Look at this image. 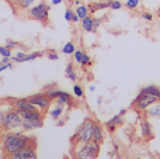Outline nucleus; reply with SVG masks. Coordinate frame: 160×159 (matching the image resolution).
Wrapping results in <instances>:
<instances>
[{
  "instance_id": "obj_26",
  "label": "nucleus",
  "mask_w": 160,
  "mask_h": 159,
  "mask_svg": "<svg viewBox=\"0 0 160 159\" xmlns=\"http://www.w3.org/2000/svg\"><path fill=\"white\" fill-rule=\"evenodd\" d=\"M73 95H75L76 97L79 99V100L84 99V90H83V86H82V85L75 83V86H73Z\"/></svg>"
},
{
  "instance_id": "obj_21",
  "label": "nucleus",
  "mask_w": 160,
  "mask_h": 159,
  "mask_svg": "<svg viewBox=\"0 0 160 159\" xmlns=\"http://www.w3.org/2000/svg\"><path fill=\"white\" fill-rule=\"evenodd\" d=\"M65 76H66L69 80H72V82L78 80V72H76L75 65H73V64H68L66 65V69H65Z\"/></svg>"
},
{
  "instance_id": "obj_5",
  "label": "nucleus",
  "mask_w": 160,
  "mask_h": 159,
  "mask_svg": "<svg viewBox=\"0 0 160 159\" xmlns=\"http://www.w3.org/2000/svg\"><path fill=\"white\" fill-rule=\"evenodd\" d=\"M49 10H51L49 4H47L45 2H39L28 8L27 17L30 20H35V21H39L41 24L48 25V23H49Z\"/></svg>"
},
{
  "instance_id": "obj_8",
  "label": "nucleus",
  "mask_w": 160,
  "mask_h": 159,
  "mask_svg": "<svg viewBox=\"0 0 160 159\" xmlns=\"http://www.w3.org/2000/svg\"><path fill=\"white\" fill-rule=\"evenodd\" d=\"M27 99L30 100L31 104H34V106L37 107V109L42 110V113H47L48 110L51 109V104H52V100H51V99L42 92L28 96Z\"/></svg>"
},
{
  "instance_id": "obj_10",
  "label": "nucleus",
  "mask_w": 160,
  "mask_h": 159,
  "mask_svg": "<svg viewBox=\"0 0 160 159\" xmlns=\"http://www.w3.org/2000/svg\"><path fill=\"white\" fill-rule=\"evenodd\" d=\"M7 101L11 104L14 110H17L18 113L22 111H34V110H38L34 104L30 103L27 97H7Z\"/></svg>"
},
{
  "instance_id": "obj_15",
  "label": "nucleus",
  "mask_w": 160,
  "mask_h": 159,
  "mask_svg": "<svg viewBox=\"0 0 160 159\" xmlns=\"http://www.w3.org/2000/svg\"><path fill=\"white\" fill-rule=\"evenodd\" d=\"M141 134L145 140H152L153 138V131H152V126L146 118H142L141 120Z\"/></svg>"
},
{
  "instance_id": "obj_3",
  "label": "nucleus",
  "mask_w": 160,
  "mask_h": 159,
  "mask_svg": "<svg viewBox=\"0 0 160 159\" xmlns=\"http://www.w3.org/2000/svg\"><path fill=\"white\" fill-rule=\"evenodd\" d=\"M22 120L21 128L25 132H30L32 130H38L44 126V117L45 113L39 111V110H34V111H22L20 113Z\"/></svg>"
},
{
  "instance_id": "obj_41",
  "label": "nucleus",
  "mask_w": 160,
  "mask_h": 159,
  "mask_svg": "<svg viewBox=\"0 0 160 159\" xmlns=\"http://www.w3.org/2000/svg\"><path fill=\"white\" fill-rule=\"evenodd\" d=\"M8 2H10L11 4H13L14 7H16V4H17V3H18V0H8Z\"/></svg>"
},
{
  "instance_id": "obj_23",
  "label": "nucleus",
  "mask_w": 160,
  "mask_h": 159,
  "mask_svg": "<svg viewBox=\"0 0 160 159\" xmlns=\"http://www.w3.org/2000/svg\"><path fill=\"white\" fill-rule=\"evenodd\" d=\"M35 2L37 0H18V3L16 4V7L18 8V10H21V11H27Z\"/></svg>"
},
{
  "instance_id": "obj_20",
  "label": "nucleus",
  "mask_w": 160,
  "mask_h": 159,
  "mask_svg": "<svg viewBox=\"0 0 160 159\" xmlns=\"http://www.w3.org/2000/svg\"><path fill=\"white\" fill-rule=\"evenodd\" d=\"M63 107H65V106H59V104H55L52 109L48 110V111H49L51 118H52V120H56V121H58L59 118L62 117V114L65 113V109H63Z\"/></svg>"
},
{
  "instance_id": "obj_37",
  "label": "nucleus",
  "mask_w": 160,
  "mask_h": 159,
  "mask_svg": "<svg viewBox=\"0 0 160 159\" xmlns=\"http://www.w3.org/2000/svg\"><path fill=\"white\" fill-rule=\"evenodd\" d=\"M62 2H63V0H52V4H55V6L56 4H61Z\"/></svg>"
},
{
  "instance_id": "obj_34",
  "label": "nucleus",
  "mask_w": 160,
  "mask_h": 159,
  "mask_svg": "<svg viewBox=\"0 0 160 159\" xmlns=\"http://www.w3.org/2000/svg\"><path fill=\"white\" fill-rule=\"evenodd\" d=\"M141 17L143 20H146V21H153V16L150 13H148V11H143V13L141 14Z\"/></svg>"
},
{
  "instance_id": "obj_36",
  "label": "nucleus",
  "mask_w": 160,
  "mask_h": 159,
  "mask_svg": "<svg viewBox=\"0 0 160 159\" xmlns=\"http://www.w3.org/2000/svg\"><path fill=\"white\" fill-rule=\"evenodd\" d=\"M79 20H80V18H79V17H78V14H76V13H75V16H73V20H72V23H78V21H79Z\"/></svg>"
},
{
  "instance_id": "obj_40",
  "label": "nucleus",
  "mask_w": 160,
  "mask_h": 159,
  "mask_svg": "<svg viewBox=\"0 0 160 159\" xmlns=\"http://www.w3.org/2000/svg\"><path fill=\"white\" fill-rule=\"evenodd\" d=\"M2 158H4V152H3V148H2V145H0V159Z\"/></svg>"
},
{
  "instance_id": "obj_35",
  "label": "nucleus",
  "mask_w": 160,
  "mask_h": 159,
  "mask_svg": "<svg viewBox=\"0 0 160 159\" xmlns=\"http://www.w3.org/2000/svg\"><path fill=\"white\" fill-rule=\"evenodd\" d=\"M101 23H102L101 18H96V17H94V31H97V28L101 25Z\"/></svg>"
},
{
  "instance_id": "obj_32",
  "label": "nucleus",
  "mask_w": 160,
  "mask_h": 159,
  "mask_svg": "<svg viewBox=\"0 0 160 159\" xmlns=\"http://www.w3.org/2000/svg\"><path fill=\"white\" fill-rule=\"evenodd\" d=\"M47 58L49 59V61H58L59 55H58V52H55V51H49V52H47Z\"/></svg>"
},
{
  "instance_id": "obj_1",
  "label": "nucleus",
  "mask_w": 160,
  "mask_h": 159,
  "mask_svg": "<svg viewBox=\"0 0 160 159\" xmlns=\"http://www.w3.org/2000/svg\"><path fill=\"white\" fill-rule=\"evenodd\" d=\"M37 141L34 137L30 135H25L22 132H10L3 135L2 138V148L4 152V156L14 154V152L21 151L22 148H25L27 145H30L31 142Z\"/></svg>"
},
{
  "instance_id": "obj_12",
  "label": "nucleus",
  "mask_w": 160,
  "mask_h": 159,
  "mask_svg": "<svg viewBox=\"0 0 160 159\" xmlns=\"http://www.w3.org/2000/svg\"><path fill=\"white\" fill-rule=\"evenodd\" d=\"M73 58H75L76 64H79L80 66H83V68L90 66V65L93 64L90 55H88V54H86L84 51H82V49H76L75 54H73Z\"/></svg>"
},
{
  "instance_id": "obj_28",
  "label": "nucleus",
  "mask_w": 160,
  "mask_h": 159,
  "mask_svg": "<svg viewBox=\"0 0 160 159\" xmlns=\"http://www.w3.org/2000/svg\"><path fill=\"white\" fill-rule=\"evenodd\" d=\"M6 47L7 48H10V49H14V48H18V47H21V44H18L17 41H14V39H11V38H8V39H6Z\"/></svg>"
},
{
  "instance_id": "obj_42",
  "label": "nucleus",
  "mask_w": 160,
  "mask_h": 159,
  "mask_svg": "<svg viewBox=\"0 0 160 159\" xmlns=\"http://www.w3.org/2000/svg\"><path fill=\"white\" fill-rule=\"evenodd\" d=\"M88 90H90V92H94V90H96V86H94V85H90V87H88Z\"/></svg>"
},
{
  "instance_id": "obj_31",
  "label": "nucleus",
  "mask_w": 160,
  "mask_h": 159,
  "mask_svg": "<svg viewBox=\"0 0 160 159\" xmlns=\"http://www.w3.org/2000/svg\"><path fill=\"white\" fill-rule=\"evenodd\" d=\"M14 62H7V64H3V62L2 61H0V73H2L3 72V70H6V69H13V68H14Z\"/></svg>"
},
{
  "instance_id": "obj_11",
  "label": "nucleus",
  "mask_w": 160,
  "mask_h": 159,
  "mask_svg": "<svg viewBox=\"0 0 160 159\" xmlns=\"http://www.w3.org/2000/svg\"><path fill=\"white\" fill-rule=\"evenodd\" d=\"M53 103L59 104V106H68L69 107V110L73 109V107L76 106L73 96L70 95V93L65 92V90H59V93H58V96H56V99L53 100Z\"/></svg>"
},
{
  "instance_id": "obj_44",
  "label": "nucleus",
  "mask_w": 160,
  "mask_h": 159,
  "mask_svg": "<svg viewBox=\"0 0 160 159\" xmlns=\"http://www.w3.org/2000/svg\"><path fill=\"white\" fill-rule=\"evenodd\" d=\"M2 107H3V103H2V101H0V111H2Z\"/></svg>"
},
{
  "instance_id": "obj_25",
  "label": "nucleus",
  "mask_w": 160,
  "mask_h": 159,
  "mask_svg": "<svg viewBox=\"0 0 160 159\" xmlns=\"http://www.w3.org/2000/svg\"><path fill=\"white\" fill-rule=\"evenodd\" d=\"M75 51H76L75 42H72V41L66 42V44L63 45V48H62V54H65V55H73Z\"/></svg>"
},
{
  "instance_id": "obj_17",
  "label": "nucleus",
  "mask_w": 160,
  "mask_h": 159,
  "mask_svg": "<svg viewBox=\"0 0 160 159\" xmlns=\"http://www.w3.org/2000/svg\"><path fill=\"white\" fill-rule=\"evenodd\" d=\"M80 25H82V28L86 33H96V31H94V17H91L90 14L82 20Z\"/></svg>"
},
{
  "instance_id": "obj_46",
  "label": "nucleus",
  "mask_w": 160,
  "mask_h": 159,
  "mask_svg": "<svg viewBox=\"0 0 160 159\" xmlns=\"http://www.w3.org/2000/svg\"><path fill=\"white\" fill-rule=\"evenodd\" d=\"M63 159H70V158H69V156H65V158H63Z\"/></svg>"
},
{
  "instance_id": "obj_18",
  "label": "nucleus",
  "mask_w": 160,
  "mask_h": 159,
  "mask_svg": "<svg viewBox=\"0 0 160 159\" xmlns=\"http://www.w3.org/2000/svg\"><path fill=\"white\" fill-rule=\"evenodd\" d=\"M93 141H96V142H98L100 145H101L102 142H104V131H102V127L101 124H98L96 121L94 123V134H93Z\"/></svg>"
},
{
  "instance_id": "obj_2",
  "label": "nucleus",
  "mask_w": 160,
  "mask_h": 159,
  "mask_svg": "<svg viewBox=\"0 0 160 159\" xmlns=\"http://www.w3.org/2000/svg\"><path fill=\"white\" fill-rule=\"evenodd\" d=\"M94 123L96 120L91 117H86L84 121L80 124V127L76 130V132L70 137V144H72V148L83 144H87L93 140V134H94Z\"/></svg>"
},
{
  "instance_id": "obj_19",
  "label": "nucleus",
  "mask_w": 160,
  "mask_h": 159,
  "mask_svg": "<svg viewBox=\"0 0 160 159\" xmlns=\"http://www.w3.org/2000/svg\"><path fill=\"white\" fill-rule=\"evenodd\" d=\"M139 92L146 93V95L155 96V97H158L159 101H160V87L156 86V85H148V86H143L141 90H139Z\"/></svg>"
},
{
  "instance_id": "obj_7",
  "label": "nucleus",
  "mask_w": 160,
  "mask_h": 159,
  "mask_svg": "<svg viewBox=\"0 0 160 159\" xmlns=\"http://www.w3.org/2000/svg\"><path fill=\"white\" fill-rule=\"evenodd\" d=\"M158 101H159V99L155 97V96L139 92L138 96L135 97V100H133L132 104H131V107L135 109V111H138V113L139 111H146L150 106H153V104L158 103Z\"/></svg>"
},
{
  "instance_id": "obj_14",
  "label": "nucleus",
  "mask_w": 160,
  "mask_h": 159,
  "mask_svg": "<svg viewBox=\"0 0 160 159\" xmlns=\"http://www.w3.org/2000/svg\"><path fill=\"white\" fill-rule=\"evenodd\" d=\"M111 2H112V0H104V2H94V3H90V4L87 6V7H88V13H90V14H94L96 11L110 8V7H111Z\"/></svg>"
},
{
  "instance_id": "obj_16",
  "label": "nucleus",
  "mask_w": 160,
  "mask_h": 159,
  "mask_svg": "<svg viewBox=\"0 0 160 159\" xmlns=\"http://www.w3.org/2000/svg\"><path fill=\"white\" fill-rule=\"evenodd\" d=\"M59 87H58V85H55V83H51V85H47V86H44V89H42V93H45V95L48 96V97L51 99V100H55L56 99V96H58V93H59Z\"/></svg>"
},
{
  "instance_id": "obj_4",
  "label": "nucleus",
  "mask_w": 160,
  "mask_h": 159,
  "mask_svg": "<svg viewBox=\"0 0 160 159\" xmlns=\"http://www.w3.org/2000/svg\"><path fill=\"white\" fill-rule=\"evenodd\" d=\"M100 154V144L91 140L90 142L72 148L73 159H97Z\"/></svg>"
},
{
  "instance_id": "obj_43",
  "label": "nucleus",
  "mask_w": 160,
  "mask_h": 159,
  "mask_svg": "<svg viewBox=\"0 0 160 159\" xmlns=\"http://www.w3.org/2000/svg\"><path fill=\"white\" fill-rule=\"evenodd\" d=\"M73 3H75L76 6H79V4H82V3H80V0H73Z\"/></svg>"
},
{
  "instance_id": "obj_30",
  "label": "nucleus",
  "mask_w": 160,
  "mask_h": 159,
  "mask_svg": "<svg viewBox=\"0 0 160 159\" xmlns=\"http://www.w3.org/2000/svg\"><path fill=\"white\" fill-rule=\"evenodd\" d=\"M0 55L2 56H8V58H10L11 56V49L10 48H7L6 45H2V47H0Z\"/></svg>"
},
{
  "instance_id": "obj_9",
  "label": "nucleus",
  "mask_w": 160,
  "mask_h": 159,
  "mask_svg": "<svg viewBox=\"0 0 160 159\" xmlns=\"http://www.w3.org/2000/svg\"><path fill=\"white\" fill-rule=\"evenodd\" d=\"M4 159H38V155H37V141L31 142L30 145L22 148L21 151L14 152V154L8 155V156H4Z\"/></svg>"
},
{
  "instance_id": "obj_33",
  "label": "nucleus",
  "mask_w": 160,
  "mask_h": 159,
  "mask_svg": "<svg viewBox=\"0 0 160 159\" xmlns=\"http://www.w3.org/2000/svg\"><path fill=\"white\" fill-rule=\"evenodd\" d=\"M111 10H119V8H122V3L119 2V0H112L111 2Z\"/></svg>"
},
{
  "instance_id": "obj_24",
  "label": "nucleus",
  "mask_w": 160,
  "mask_h": 159,
  "mask_svg": "<svg viewBox=\"0 0 160 159\" xmlns=\"http://www.w3.org/2000/svg\"><path fill=\"white\" fill-rule=\"evenodd\" d=\"M75 13L78 14V17L80 20H83L84 17H87L88 14H90V13H88V7H87V6H84V4H79L78 7H76Z\"/></svg>"
},
{
  "instance_id": "obj_27",
  "label": "nucleus",
  "mask_w": 160,
  "mask_h": 159,
  "mask_svg": "<svg viewBox=\"0 0 160 159\" xmlns=\"http://www.w3.org/2000/svg\"><path fill=\"white\" fill-rule=\"evenodd\" d=\"M139 2L141 0H127V3H125V7L129 8V10H136L139 6Z\"/></svg>"
},
{
  "instance_id": "obj_45",
  "label": "nucleus",
  "mask_w": 160,
  "mask_h": 159,
  "mask_svg": "<svg viewBox=\"0 0 160 159\" xmlns=\"http://www.w3.org/2000/svg\"><path fill=\"white\" fill-rule=\"evenodd\" d=\"M149 159H159V158H156V156H152V158H149Z\"/></svg>"
},
{
  "instance_id": "obj_6",
  "label": "nucleus",
  "mask_w": 160,
  "mask_h": 159,
  "mask_svg": "<svg viewBox=\"0 0 160 159\" xmlns=\"http://www.w3.org/2000/svg\"><path fill=\"white\" fill-rule=\"evenodd\" d=\"M22 126V120H21V115L17 110H14L13 107H10L8 110L3 111V126L2 130L4 132L8 131H13V130L17 128H21Z\"/></svg>"
},
{
  "instance_id": "obj_22",
  "label": "nucleus",
  "mask_w": 160,
  "mask_h": 159,
  "mask_svg": "<svg viewBox=\"0 0 160 159\" xmlns=\"http://www.w3.org/2000/svg\"><path fill=\"white\" fill-rule=\"evenodd\" d=\"M146 115L148 117H156V118H160V103H155L153 106H150L149 109L146 110Z\"/></svg>"
},
{
  "instance_id": "obj_39",
  "label": "nucleus",
  "mask_w": 160,
  "mask_h": 159,
  "mask_svg": "<svg viewBox=\"0 0 160 159\" xmlns=\"http://www.w3.org/2000/svg\"><path fill=\"white\" fill-rule=\"evenodd\" d=\"M118 114H121V115H125V114H127V109H121V111H119Z\"/></svg>"
},
{
  "instance_id": "obj_38",
  "label": "nucleus",
  "mask_w": 160,
  "mask_h": 159,
  "mask_svg": "<svg viewBox=\"0 0 160 159\" xmlns=\"http://www.w3.org/2000/svg\"><path fill=\"white\" fill-rule=\"evenodd\" d=\"M3 126V111H0V128Z\"/></svg>"
},
{
  "instance_id": "obj_29",
  "label": "nucleus",
  "mask_w": 160,
  "mask_h": 159,
  "mask_svg": "<svg viewBox=\"0 0 160 159\" xmlns=\"http://www.w3.org/2000/svg\"><path fill=\"white\" fill-rule=\"evenodd\" d=\"M73 16H75V10H72L70 7H68L66 11H65V20H66V21H69V23H72Z\"/></svg>"
},
{
  "instance_id": "obj_13",
  "label": "nucleus",
  "mask_w": 160,
  "mask_h": 159,
  "mask_svg": "<svg viewBox=\"0 0 160 159\" xmlns=\"http://www.w3.org/2000/svg\"><path fill=\"white\" fill-rule=\"evenodd\" d=\"M122 124H124V115L115 114L112 118H110L108 121H105V123H104V127L107 128L108 132H115L117 127L122 126Z\"/></svg>"
}]
</instances>
